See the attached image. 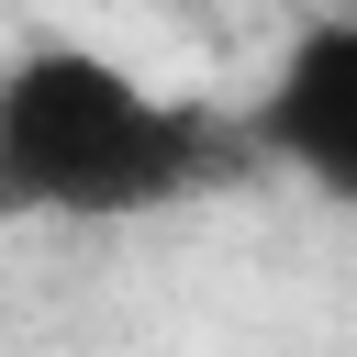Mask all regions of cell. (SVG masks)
Returning a JSON list of instances; mask_svg holds the SVG:
<instances>
[{"label": "cell", "instance_id": "6da1fadb", "mask_svg": "<svg viewBox=\"0 0 357 357\" xmlns=\"http://www.w3.org/2000/svg\"><path fill=\"white\" fill-rule=\"evenodd\" d=\"M223 178V123L201 100H156L134 67L89 45H33L0 67V212L123 223Z\"/></svg>", "mask_w": 357, "mask_h": 357}, {"label": "cell", "instance_id": "3957f363", "mask_svg": "<svg viewBox=\"0 0 357 357\" xmlns=\"http://www.w3.org/2000/svg\"><path fill=\"white\" fill-rule=\"evenodd\" d=\"M335 11H357V0H335Z\"/></svg>", "mask_w": 357, "mask_h": 357}, {"label": "cell", "instance_id": "7a4b0ae2", "mask_svg": "<svg viewBox=\"0 0 357 357\" xmlns=\"http://www.w3.org/2000/svg\"><path fill=\"white\" fill-rule=\"evenodd\" d=\"M257 145L290 178H312L324 201L357 212V11H324V22L290 33V56L257 100Z\"/></svg>", "mask_w": 357, "mask_h": 357}]
</instances>
